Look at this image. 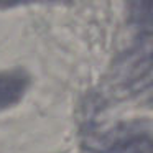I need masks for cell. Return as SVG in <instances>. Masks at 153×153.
<instances>
[{
	"label": "cell",
	"instance_id": "cell-2",
	"mask_svg": "<svg viewBox=\"0 0 153 153\" xmlns=\"http://www.w3.org/2000/svg\"><path fill=\"white\" fill-rule=\"evenodd\" d=\"M30 77L22 69L0 73V110L15 105L28 89Z\"/></svg>",
	"mask_w": 153,
	"mask_h": 153
},
{
	"label": "cell",
	"instance_id": "cell-1",
	"mask_svg": "<svg viewBox=\"0 0 153 153\" xmlns=\"http://www.w3.org/2000/svg\"><path fill=\"white\" fill-rule=\"evenodd\" d=\"M100 153H152L150 127L143 128L140 123L123 125L100 146Z\"/></svg>",
	"mask_w": 153,
	"mask_h": 153
}]
</instances>
